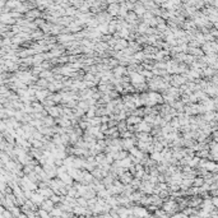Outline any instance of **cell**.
Returning <instances> with one entry per match:
<instances>
[{
	"label": "cell",
	"instance_id": "10",
	"mask_svg": "<svg viewBox=\"0 0 218 218\" xmlns=\"http://www.w3.org/2000/svg\"><path fill=\"white\" fill-rule=\"evenodd\" d=\"M66 195H68V196H70V198H74V199H77V198H79V196H81V195L78 194V191H77L75 189H74L73 186L68 190V194H66Z\"/></svg>",
	"mask_w": 218,
	"mask_h": 218
},
{
	"label": "cell",
	"instance_id": "4",
	"mask_svg": "<svg viewBox=\"0 0 218 218\" xmlns=\"http://www.w3.org/2000/svg\"><path fill=\"white\" fill-rule=\"evenodd\" d=\"M142 121H143L142 118H138V116H133V115H129V116H127V118L125 119L126 125H137V124L142 123Z\"/></svg>",
	"mask_w": 218,
	"mask_h": 218
},
{
	"label": "cell",
	"instance_id": "12",
	"mask_svg": "<svg viewBox=\"0 0 218 218\" xmlns=\"http://www.w3.org/2000/svg\"><path fill=\"white\" fill-rule=\"evenodd\" d=\"M77 204H78V207L87 208V207H88V201L84 199V198H82V196H79V198H77Z\"/></svg>",
	"mask_w": 218,
	"mask_h": 218
},
{
	"label": "cell",
	"instance_id": "14",
	"mask_svg": "<svg viewBox=\"0 0 218 218\" xmlns=\"http://www.w3.org/2000/svg\"><path fill=\"white\" fill-rule=\"evenodd\" d=\"M127 156H129V153L126 151H120L118 153V158H116V161H121V159H125Z\"/></svg>",
	"mask_w": 218,
	"mask_h": 218
},
{
	"label": "cell",
	"instance_id": "3",
	"mask_svg": "<svg viewBox=\"0 0 218 218\" xmlns=\"http://www.w3.org/2000/svg\"><path fill=\"white\" fill-rule=\"evenodd\" d=\"M133 179H134V177H133V175H131V173H129V172L126 171V172H124L123 175H120L118 180H119V181H120L121 184H123V185H129V184L131 183V180H133Z\"/></svg>",
	"mask_w": 218,
	"mask_h": 218
},
{
	"label": "cell",
	"instance_id": "11",
	"mask_svg": "<svg viewBox=\"0 0 218 218\" xmlns=\"http://www.w3.org/2000/svg\"><path fill=\"white\" fill-rule=\"evenodd\" d=\"M196 210L198 209H195V208H190V207H186L184 210H183V213L184 214H186L188 217H190V216H194V214H196Z\"/></svg>",
	"mask_w": 218,
	"mask_h": 218
},
{
	"label": "cell",
	"instance_id": "13",
	"mask_svg": "<svg viewBox=\"0 0 218 218\" xmlns=\"http://www.w3.org/2000/svg\"><path fill=\"white\" fill-rule=\"evenodd\" d=\"M36 213H37V216H38L40 218H51L50 214H49V212H46V210H44V209H40V208H38V210H37Z\"/></svg>",
	"mask_w": 218,
	"mask_h": 218
},
{
	"label": "cell",
	"instance_id": "15",
	"mask_svg": "<svg viewBox=\"0 0 218 218\" xmlns=\"http://www.w3.org/2000/svg\"><path fill=\"white\" fill-rule=\"evenodd\" d=\"M109 129V126H107V124H101L100 125V131L102 133V134H105V131Z\"/></svg>",
	"mask_w": 218,
	"mask_h": 218
},
{
	"label": "cell",
	"instance_id": "2",
	"mask_svg": "<svg viewBox=\"0 0 218 218\" xmlns=\"http://www.w3.org/2000/svg\"><path fill=\"white\" fill-rule=\"evenodd\" d=\"M38 208H40V209H44V210H46V212H49V213H50V212L55 208V204L52 203L50 199H45V200L41 203V205L38 207Z\"/></svg>",
	"mask_w": 218,
	"mask_h": 218
},
{
	"label": "cell",
	"instance_id": "16",
	"mask_svg": "<svg viewBox=\"0 0 218 218\" xmlns=\"http://www.w3.org/2000/svg\"><path fill=\"white\" fill-rule=\"evenodd\" d=\"M101 218H112L110 214H101Z\"/></svg>",
	"mask_w": 218,
	"mask_h": 218
},
{
	"label": "cell",
	"instance_id": "8",
	"mask_svg": "<svg viewBox=\"0 0 218 218\" xmlns=\"http://www.w3.org/2000/svg\"><path fill=\"white\" fill-rule=\"evenodd\" d=\"M78 127H79V129H81V130L86 131V130L88 129V127H89L88 121H87V120H82V119H81V120L78 121Z\"/></svg>",
	"mask_w": 218,
	"mask_h": 218
},
{
	"label": "cell",
	"instance_id": "5",
	"mask_svg": "<svg viewBox=\"0 0 218 218\" xmlns=\"http://www.w3.org/2000/svg\"><path fill=\"white\" fill-rule=\"evenodd\" d=\"M195 157L201 158V159H208V157H209V149H201L199 152H195Z\"/></svg>",
	"mask_w": 218,
	"mask_h": 218
},
{
	"label": "cell",
	"instance_id": "9",
	"mask_svg": "<svg viewBox=\"0 0 218 218\" xmlns=\"http://www.w3.org/2000/svg\"><path fill=\"white\" fill-rule=\"evenodd\" d=\"M49 214H50V217H51V218H52V217H61L63 210H61L60 208H57V207H55V208L52 209Z\"/></svg>",
	"mask_w": 218,
	"mask_h": 218
},
{
	"label": "cell",
	"instance_id": "7",
	"mask_svg": "<svg viewBox=\"0 0 218 218\" xmlns=\"http://www.w3.org/2000/svg\"><path fill=\"white\" fill-rule=\"evenodd\" d=\"M203 184H204V179L203 177H199V176L194 177V180H193V188H200Z\"/></svg>",
	"mask_w": 218,
	"mask_h": 218
},
{
	"label": "cell",
	"instance_id": "1",
	"mask_svg": "<svg viewBox=\"0 0 218 218\" xmlns=\"http://www.w3.org/2000/svg\"><path fill=\"white\" fill-rule=\"evenodd\" d=\"M133 12H134V14L138 17V19H139V18H142V15L147 12V9L143 7L142 3H134V9H133Z\"/></svg>",
	"mask_w": 218,
	"mask_h": 218
},
{
	"label": "cell",
	"instance_id": "6",
	"mask_svg": "<svg viewBox=\"0 0 218 218\" xmlns=\"http://www.w3.org/2000/svg\"><path fill=\"white\" fill-rule=\"evenodd\" d=\"M149 158L152 159V161H155L156 163H159L162 161V156H161V152H153L149 155Z\"/></svg>",
	"mask_w": 218,
	"mask_h": 218
}]
</instances>
